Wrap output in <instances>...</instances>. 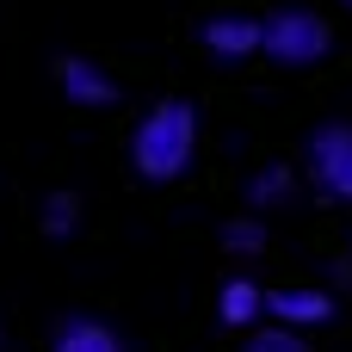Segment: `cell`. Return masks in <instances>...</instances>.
Wrapping results in <instances>:
<instances>
[{"instance_id": "6da1fadb", "label": "cell", "mask_w": 352, "mask_h": 352, "mask_svg": "<svg viewBox=\"0 0 352 352\" xmlns=\"http://www.w3.org/2000/svg\"><path fill=\"white\" fill-rule=\"evenodd\" d=\"M192 161H198V105L155 99L130 130V167L148 186H173V179L192 173Z\"/></svg>"}, {"instance_id": "7a4b0ae2", "label": "cell", "mask_w": 352, "mask_h": 352, "mask_svg": "<svg viewBox=\"0 0 352 352\" xmlns=\"http://www.w3.org/2000/svg\"><path fill=\"white\" fill-rule=\"evenodd\" d=\"M334 50V31L316 6H278L266 12V56L278 68H316L322 56Z\"/></svg>"}, {"instance_id": "3957f363", "label": "cell", "mask_w": 352, "mask_h": 352, "mask_svg": "<svg viewBox=\"0 0 352 352\" xmlns=\"http://www.w3.org/2000/svg\"><path fill=\"white\" fill-rule=\"evenodd\" d=\"M309 179L322 198L352 204V124H322L309 136Z\"/></svg>"}, {"instance_id": "277c9868", "label": "cell", "mask_w": 352, "mask_h": 352, "mask_svg": "<svg viewBox=\"0 0 352 352\" xmlns=\"http://www.w3.org/2000/svg\"><path fill=\"white\" fill-rule=\"evenodd\" d=\"M204 50L217 56V62H248V56H266V19H254V12H217V19H204Z\"/></svg>"}, {"instance_id": "5b68a950", "label": "cell", "mask_w": 352, "mask_h": 352, "mask_svg": "<svg viewBox=\"0 0 352 352\" xmlns=\"http://www.w3.org/2000/svg\"><path fill=\"white\" fill-rule=\"evenodd\" d=\"M266 322L297 328V334L328 328V322H334V291H322V285H285V291H266Z\"/></svg>"}, {"instance_id": "8992f818", "label": "cell", "mask_w": 352, "mask_h": 352, "mask_svg": "<svg viewBox=\"0 0 352 352\" xmlns=\"http://www.w3.org/2000/svg\"><path fill=\"white\" fill-rule=\"evenodd\" d=\"M56 80H62V99L80 105V111H111L118 105V80L93 56H62L56 62Z\"/></svg>"}, {"instance_id": "52a82bcc", "label": "cell", "mask_w": 352, "mask_h": 352, "mask_svg": "<svg viewBox=\"0 0 352 352\" xmlns=\"http://www.w3.org/2000/svg\"><path fill=\"white\" fill-rule=\"evenodd\" d=\"M217 322L223 328H266V291L254 285V278H223V291H217Z\"/></svg>"}, {"instance_id": "ba28073f", "label": "cell", "mask_w": 352, "mask_h": 352, "mask_svg": "<svg viewBox=\"0 0 352 352\" xmlns=\"http://www.w3.org/2000/svg\"><path fill=\"white\" fill-rule=\"evenodd\" d=\"M50 352H124V340H118L105 322H93V316H68V322L56 328V346Z\"/></svg>"}, {"instance_id": "9c48e42d", "label": "cell", "mask_w": 352, "mask_h": 352, "mask_svg": "<svg viewBox=\"0 0 352 352\" xmlns=\"http://www.w3.org/2000/svg\"><path fill=\"white\" fill-rule=\"evenodd\" d=\"M37 229H43L50 241H74V235H80V198H74V192H50V198L37 204Z\"/></svg>"}, {"instance_id": "30bf717a", "label": "cell", "mask_w": 352, "mask_h": 352, "mask_svg": "<svg viewBox=\"0 0 352 352\" xmlns=\"http://www.w3.org/2000/svg\"><path fill=\"white\" fill-rule=\"evenodd\" d=\"M291 192H297V173H291L285 161H278V167H260V173L248 179V204H254V217L272 210V204H285Z\"/></svg>"}, {"instance_id": "8fae6325", "label": "cell", "mask_w": 352, "mask_h": 352, "mask_svg": "<svg viewBox=\"0 0 352 352\" xmlns=\"http://www.w3.org/2000/svg\"><path fill=\"white\" fill-rule=\"evenodd\" d=\"M223 248L235 254V260H260L266 254V223L248 210V217H235V223H223Z\"/></svg>"}, {"instance_id": "7c38bea8", "label": "cell", "mask_w": 352, "mask_h": 352, "mask_svg": "<svg viewBox=\"0 0 352 352\" xmlns=\"http://www.w3.org/2000/svg\"><path fill=\"white\" fill-rule=\"evenodd\" d=\"M241 352H309V334L266 322V328H254V334H248V346H241Z\"/></svg>"}, {"instance_id": "4fadbf2b", "label": "cell", "mask_w": 352, "mask_h": 352, "mask_svg": "<svg viewBox=\"0 0 352 352\" xmlns=\"http://www.w3.org/2000/svg\"><path fill=\"white\" fill-rule=\"evenodd\" d=\"M0 352H6V328H0Z\"/></svg>"}, {"instance_id": "5bb4252c", "label": "cell", "mask_w": 352, "mask_h": 352, "mask_svg": "<svg viewBox=\"0 0 352 352\" xmlns=\"http://www.w3.org/2000/svg\"><path fill=\"white\" fill-rule=\"evenodd\" d=\"M340 6H352V0H340Z\"/></svg>"}]
</instances>
